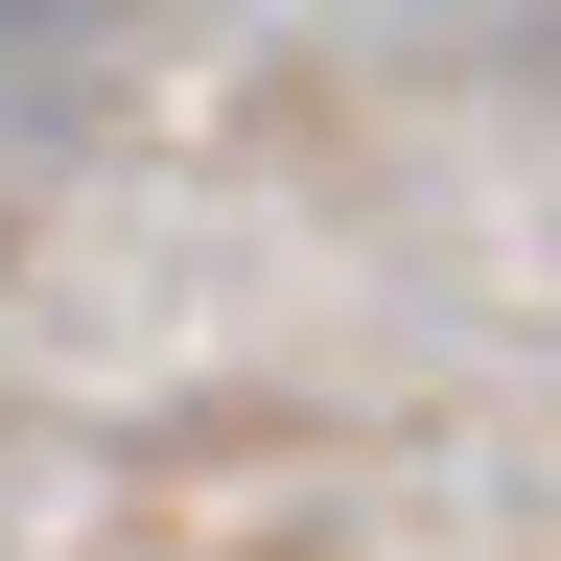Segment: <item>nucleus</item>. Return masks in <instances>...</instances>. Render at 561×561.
<instances>
[{"mask_svg":"<svg viewBox=\"0 0 561 561\" xmlns=\"http://www.w3.org/2000/svg\"><path fill=\"white\" fill-rule=\"evenodd\" d=\"M47 70H70V0H0V140L47 117Z\"/></svg>","mask_w":561,"mask_h":561,"instance_id":"f257e3e1","label":"nucleus"}]
</instances>
